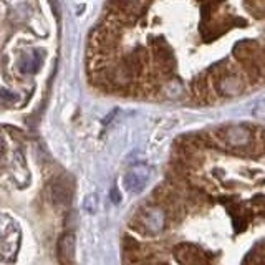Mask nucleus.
Segmentation results:
<instances>
[{
    "label": "nucleus",
    "instance_id": "nucleus-1",
    "mask_svg": "<svg viewBox=\"0 0 265 265\" xmlns=\"http://www.w3.org/2000/svg\"><path fill=\"white\" fill-rule=\"evenodd\" d=\"M123 265H265V143L230 126L186 144L126 224Z\"/></svg>",
    "mask_w": 265,
    "mask_h": 265
},
{
    "label": "nucleus",
    "instance_id": "nucleus-4",
    "mask_svg": "<svg viewBox=\"0 0 265 265\" xmlns=\"http://www.w3.org/2000/svg\"><path fill=\"white\" fill-rule=\"evenodd\" d=\"M0 98H2L4 101H15L17 95L13 91H9L7 88H0Z\"/></svg>",
    "mask_w": 265,
    "mask_h": 265
},
{
    "label": "nucleus",
    "instance_id": "nucleus-2",
    "mask_svg": "<svg viewBox=\"0 0 265 265\" xmlns=\"http://www.w3.org/2000/svg\"><path fill=\"white\" fill-rule=\"evenodd\" d=\"M57 257L62 265H71L75 258V235L71 232H66L58 238L57 244Z\"/></svg>",
    "mask_w": 265,
    "mask_h": 265
},
{
    "label": "nucleus",
    "instance_id": "nucleus-3",
    "mask_svg": "<svg viewBox=\"0 0 265 265\" xmlns=\"http://www.w3.org/2000/svg\"><path fill=\"white\" fill-rule=\"evenodd\" d=\"M71 197V191L63 179H58L51 184V199L55 204H68Z\"/></svg>",
    "mask_w": 265,
    "mask_h": 265
}]
</instances>
